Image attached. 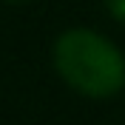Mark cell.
<instances>
[{
	"instance_id": "obj_1",
	"label": "cell",
	"mask_w": 125,
	"mask_h": 125,
	"mask_svg": "<svg viewBox=\"0 0 125 125\" xmlns=\"http://www.w3.org/2000/svg\"><path fill=\"white\" fill-rule=\"evenodd\" d=\"M51 65L80 97L111 100L125 91V54L97 29L74 26L60 31L51 43Z\"/></svg>"
},
{
	"instance_id": "obj_2",
	"label": "cell",
	"mask_w": 125,
	"mask_h": 125,
	"mask_svg": "<svg viewBox=\"0 0 125 125\" xmlns=\"http://www.w3.org/2000/svg\"><path fill=\"white\" fill-rule=\"evenodd\" d=\"M102 6L117 23H125V0H102Z\"/></svg>"
},
{
	"instance_id": "obj_3",
	"label": "cell",
	"mask_w": 125,
	"mask_h": 125,
	"mask_svg": "<svg viewBox=\"0 0 125 125\" xmlns=\"http://www.w3.org/2000/svg\"><path fill=\"white\" fill-rule=\"evenodd\" d=\"M6 3H14V6H20V3H29V0H6Z\"/></svg>"
}]
</instances>
